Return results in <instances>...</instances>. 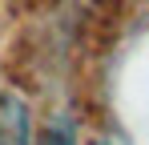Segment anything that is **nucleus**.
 <instances>
[{
    "instance_id": "f257e3e1",
    "label": "nucleus",
    "mask_w": 149,
    "mask_h": 145,
    "mask_svg": "<svg viewBox=\"0 0 149 145\" xmlns=\"http://www.w3.org/2000/svg\"><path fill=\"white\" fill-rule=\"evenodd\" d=\"M0 145H8V141H0Z\"/></svg>"
}]
</instances>
